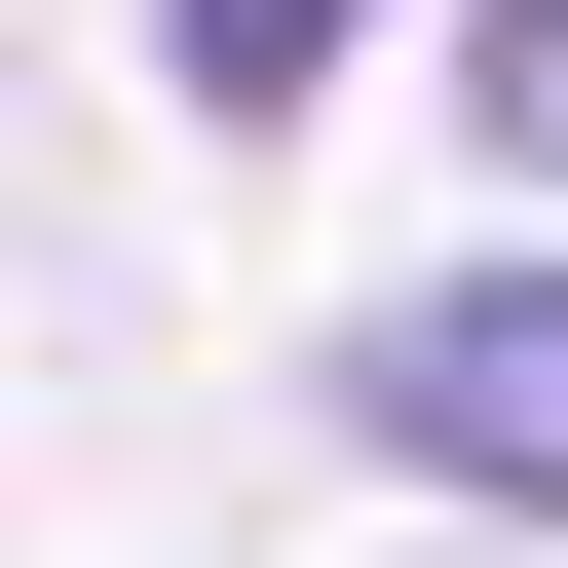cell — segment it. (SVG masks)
I'll return each mask as SVG.
<instances>
[{
    "mask_svg": "<svg viewBox=\"0 0 568 568\" xmlns=\"http://www.w3.org/2000/svg\"><path fill=\"white\" fill-rule=\"evenodd\" d=\"M152 39H190V77H227V114H304V77H342V39H379V0H152Z\"/></svg>",
    "mask_w": 568,
    "mask_h": 568,
    "instance_id": "obj_2",
    "label": "cell"
},
{
    "mask_svg": "<svg viewBox=\"0 0 568 568\" xmlns=\"http://www.w3.org/2000/svg\"><path fill=\"white\" fill-rule=\"evenodd\" d=\"M455 77H493V114H568V0H455Z\"/></svg>",
    "mask_w": 568,
    "mask_h": 568,
    "instance_id": "obj_3",
    "label": "cell"
},
{
    "mask_svg": "<svg viewBox=\"0 0 568 568\" xmlns=\"http://www.w3.org/2000/svg\"><path fill=\"white\" fill-rule=\"evenodd\" d=\"M342 417H379L417 493H530V530H568V265H417V304L342 342Z\"/></svg>",
    "mask_w": 568,
    "mask_h": 568,
    "instance_id": "obj_1",
    "label": "cell"
}]
</instances>
